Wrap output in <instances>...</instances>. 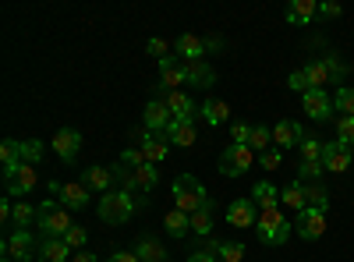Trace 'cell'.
<instances>
[{"instance_id": "51", "label": "cell", "mask_w": 354, "mask_h": 262, "mask_svg": "<svg viewBox=\"0 0 354 262\" xmlns=\"http://www.w3.org/2000/svg\"><path fill=\"white\" fill-rule=\"evenodd\" d=\"M71 262H96V255H93V252H85V248H82V252H78V255H75Z\"/></svg>"}, {"instance_id": "49", "label": "cell", "mask_w": 354, "mask_h": 262, "mask_svg": "<svg viewBox=\"0 0 354 262\" xmlns=\"http://www.w3.org/2000/svg\"><path fill=\"white\" fill-rule=\"evenodd\" d=\"M106 262H142V259H138L135 252H113V255H110Z\"/></svg>"}, {"instance_id": "31", "label": "cell", "mask_w": 354, "mask_h": 262, "mask_svg": "<svg viewBox=\"0 0 354 262\" xmlns=\"http://www.w3.org/2000/svg\"><path fill=\"white\" fill-rule=\"evenodd\" d=\"M135 255H138L142 262H167V252H163V245H160L156 238H142V241L135 245Z\"/></svg>"}, {"instance_id": "19", "label": "cell", "mask_w": 354, "mask_h": 262, "mask_svg": "<svg viewBox=\"0 0 354 262\" xmlns=\"http://www.w3.org/2000/svg\"><path fill=\"white\" fill-rule=\"evenodd\" d=\"M142 153L149 163H163L167 153H170V138L167 135H156V131H145L142 135Z\"/></svg>"}, {"instance_id": "11", "label": "cell", "mask_w": 354, "mask_h": 262, "mask_svg": "<svg viewBox=\"0 0 354 262\" xmlns=\"http://www.w3.org/2000/svg\"><path fill=\"white\" fill-rule=\"evenodd\" d=\"M142 121H145V131L167 135V128L174 124V113L167 110V103H163V100H153V103H145V113H142Z\"/></svg>"}, {"instance_id": "13", "label": "cell", "mask_w": 354, "mask_h": 262, "mask_svg": "<svg viewBox=\"0 0 354 262\" xmlns=\"http://www.w3.org/2000/svg\"><path fill=\"white\" fill-rule=\"evenodd\" d=\"M301 106H305V113H308L312 121H326L330 113H333V100H330L326 89H308L301 96Z\"/></svg>"}, {"instance_id": "10", "label": "cell", "mask_w": 354, "mask_h": 262, "mask_svg": "<svg viewBox=\"0 0 354 262\" xmlns=\"http://www.w3.org/2000/svg\"><path fill=\"white\" fill-rule=\"evenodd\" d=\"M351 149H347V145L344 142H326V145H322V170H326V174H344L347 167H351Z\"/></svg>"}, {"instance_id": "35", "label": "cell", "mask_w": 354, "mask_h": 262, "mask_svg": "<svg viewBox=\"0 0 354 262\" xmlns=\"http://www.w3.org/2000/svg\"><path fill=\"white\" fill-rule=\"evenodd\" d=\"M43 156H46V145H43L39 138H25V142H21V163L36 167Z\"/></svg>"}, {"instance_id": "34", "label": "cell", "mask_w": 354, "mask_h": 262, "mask_svg": "<svg viewBox=\"0 0 354 262\" xmlns=\"http://www.w3.org/2000/svg\"><path fill=\"white\" fill-rule=\"evenodd\" d=\"M209 230H213V202H209V206H202L198 213H192V234L205 238Z\"/></svg>"}, {"instance_id": "45", "label": "cell", "mask_w": 354, "mask_h": 262, "mask_svg": "<svg viewBox=\"0 0 354 262\" xmlns=\"http://www.w3.org/2000/svg\"><path fill=\"white\" fill-rule=\"evenodd\" d=\"M259 163H262L266 170H280V163H283V156H280V149H277V153L270 149V153H262V160H259Z\"/></svg>"}, {"instance_id": "37", "label": "cell", "mask_w": 354, "mask_h": 262, "mask_svg": "<svg viewBox=\"0 0 354 262\" xmlns=\"http://www.w3.org/2000/svg\"><path fill=\"white\" fill-rule=\"evenodd\" d=\"M333 106L344 113V118H354V89H347V85H344V89H337L333 93Z\"/></svg>"}, {"instance_id": "3", "label": "cell", "mask_w": 354, "mask_h": 262, "mask_svg": "<svg viewBox=\"0 0 354 262\" xmlns=\"http://www.w3.org/2000/svg\"><path fill=\"white\" fill-rule=\"evenodd\" d=\"M131 216H135L131 191H106L100 198V220H106V223H128Z\"/></svg>"}, {"instance_id": "4", "label": "cell", "mask_w": 354, "mask_h": 262, "mask_svg": "<svg viewBox=\"0 0 354 262\" xmlns=\"http://www.w3.org/2000/svg\"><path fill=\"white\" fill-rule=\"evenodd\" d=\"M71 227H75V220H71V213L64 206H53V202H43V206H39V230H43V238H64Z\"/></svg>"}, {"instance_id": "25", "label": "cell", "mask_w": 354, "mask_h": 262, "mask_svg": "<svg viewBox=\"0 0 354 262\" xmlns=\"http://www.w3.org/2000/svg\"><path fill=\"white\" fill-rule=\"evenodd\" d=\"M305 78H308V89H326V85L333 82V71L326 68V61H308Z\"/></svg>"}, {"instance_id": "17", "label": "cell", "mask_w": 354, "mask_h": 262, "mask_svg": "<svg viewBox=\"0 0 354 262\" xmlns=\"http://www.w3.org/2000/svg\"><path fill=\"white\" fill-rule=\"evenodd\" d=\"M36 185H39V174H36V167L21 163V170H18L15 178L8 181V195H11V198H21V202H25V195L32 191Z\"/></svg>"}, {"instance_id": "43", "label": "cell", "mask_w": 354, "mask_h": 262, "mask_svg": "<svg viewBox=\"0 0 354 262\" xmlns=\"http://www.w3.org/2000/svg\"><path fill=\"white\" fill-rule=\"evenodd\" d=\"M287 85H290L294 93H301V96L308 93V78H305V71H294V75L287 78Z\"/></svg>"}, {"instance_id": "14", "label": "cell", "mask_w": 354, "mask_h": 262, "mask_svg": "<svg viewBox=\"0 0 354 262\" xmlns=\"http://www.w3.org/2000/svg\"><path fill=\"white\" fill-rule=\"evenodd\" d=\"M255 220H259V209H255L252 198H234L227 206V223L230 227H255Z\"/></svg>"}, {"instance_id": "6", "label": "cell", "mask_w": 354, "mask_h": 262, "mask_svg": "<svg viewBox=\"0 0 354 262\" xmlns=\"http://www.w3.org/2000/svg\"><path fill=\"white\" fill-rule=\"evenodd\" d=\"M294 234H298L301 241H319L322 234H326V213L305 206L298 213V220H294Z\"/></svg>"}, {"instance_id": "39", "label": "cell", "mask_w": 354, "mask_h": 262, "mask_svg": "<svg viewBox=\"0 0 354 262\" xmlns=\"http://www.w3.org/2000/svg\"><path fill=\"white\" fill-rule=\"evenodd\" d=\"M305 198H308V206L319 209V213H326V209H330V195L322 191V188H305Z\"/></svg>"}, {"instance_id": "26", "label": "cell", "mask_w": 354, "mask_h": 262, "mask_svg": "<svg viewBox=\"0 0 354 262\" xmlns=\"http://www.w3.org/2000/svg\"><path fill=\"white\" fill-rule=\"evenodd\" d=\"M213 82H216V71L205 61H192L188 64V85H195V89H209Z\"/></svg>"}, {"instance_id": "1", "label": "cell", "mask_w": 354, "mask_h": 262, "mask_svg": "<svg viewBox=\"0 0 354 262\" xmlns=\"http://www.w3.org/2000/svg\"><path fill=\"white\" fill-rule=\"evenodd\" d=\"M202 206H209V195H205L202 181L192 178V174H181V178L174 181V209H181V213H198Z\"/></svg>"}, {"instance_id": "28", "label": "cell", "mask_w": 354, "mask_h": 262, "mask_svg": "<svg viewBox=\"0 0 354 262\" xmlns=\"http://www.w3.org/2000/svg\"><path fill=\"white\" fill-rule=\"evenodd\" d=\"M277 188L270 185V181H259L255 188H252V202H255V209L262 213V209H277Z\"/></svg>"}, {"instance_id": "21", "label": "cell", "mask_w": 354, "mask_h": 262, "mask_svg": "<svg viewBox=\"0 0 354 262\" xmlns=\"http://www.w3.org/2000/svg\"><path fill=\"white\" fill-rule=\"evenodd\" d=\"M113 178H117V174H113V170H106V167H88V170H82V185H85L88 191H100V195H106V191H110Z\"/></svg>"}, {"instance_id": "24", "label": "cell", "mask_w": 354, "mask_h": 262, "mask_svg": "<svg viewBox=\"0 0 354 262\" xmlns=\"http://www.w3.org/2000/svg\"><path fill=\"white\" fill-rule=\"evenodd\" d=\"M198 113L205 118V124L220 128V124H227V118H230V106H227L223 100H205V103L198 106Z\"/></svg>"}, {"instance_id": "8", "label": "cell", "mask_w": 354, "mask_h": 262, "mask_svg": "<svg viewBox=\"0 0 354 262\" xmlns=\"http://www.w3.org/2000/svg\"><path fill=\"white\" fill-rule=\"evenodd\" d=\"M160 85H163L167 93L188 85V64L177 61V57H163V61H160Z\"/></svg>"}, {"instance_id": "2", "label": "cell", "mask_w": 354, "mask_h": 262, "mask_svg": "<svg viewBox=\"0 0 354 262\" xmlns=\"http://www.w3.org/2000/svg\"><path fill=\"white\" fill-rule=\"evenodd\" d=\"M255 234L262 245H283L294 234V223L280 213V209H262L255 220Z\"/></svg>"}, {"instance_id": "52", "label": "cell", "mask_w": 354, "mask_h": 262, "mask_svg": "<svg viewBox=\"0 0 354 262\" xmlns=\"http://www.w3.org/2000/svg\"><path fill=\"white\" fill-rule=\"evenodd\" d=\"M220 46H223L220 36H209V39H205V50H220Z\"/></svg>"}, {"instance_id": "53", "label": "cell", "mask_w": 354, "mask_h": 262, "mask_svg": "<svg viewBox=\"0 0 354 262\" xmlns=\"http://www.w3.org/2000/svg\"><path fill=\"white\" fill-rule=\"evenodd\" d=\"M4 262H15V259H4Z\"/></svg>"}, {"instance_id": "23", "label": "cell", "mask_w": 354, "mask_h": 262, "mask_svg": "<svg viewBox=\"0 0 354 262\" xmlns=\"http://www.w3.org/2000/svg\"><path fill=\"white\" fill-rule=\"evenodd\" d=\"M68 259H75V255H71V248H68L64 238H46V241H43L39 262H68Z\"/></svg>"}, {"instance_id": "9", "label": "cell", "mask_w": 354, "mask_h": 262, "mask_svg": "<svg viewBox=\"0 0 354 262\" xmlns=\"http://www.w3.org/2000/svg\"><path fill=\"white\" fill-rule=\"evenodd\" d=\"M50 149L61 156L64 163H75L78 160V153H82V135L75 131V128H61L53 135V142H50Z\"/></svg>"}, {"instance_id": "12", "label": "cell", "mask_w": 354, "mask_h": 262, "mask_svg": "<svg viewBox=\"0 0 354 262\" xmlns=\"http://www.w3.org/2000/svg\"><path fill=\"white\" fill-rule=\"evenodd\" d=\"M36 245H32V234L28 230H11V234L4 238V259H15V262H25L32 259Z\"/></svg>"}, {"instance_id": "27", "label": "cell", "mask_w": 354, "mask_h": 262, "mask_svg": "<svg viewBox=\"0 0 354 262\" xmlns=\"http://www.w3.org/2000/svg\"><path fill=\"white\" fill-rule=\"evenodd\" d=\"M167 138L170 145H181V149H188V145H195V124L192 121H174L167 128Z\"/></svg>"}, {"instance_id": "20", "label": "cell", "mask_w": 354, "mask_h": 262, "mask_svg": "<svg viewBox=\"0 0 354 262\" xmlns=\"http://www.w3.org/2000/svg\"><path fill=\"white\" fill-rule=\"evenodd\" d=\"M0 163H4V181H11L21 170V142H15V138L0 142Z\"/></svg>"}, {"instance_id": "15", "label": "cell", "mask_w": 354, "mask_h": 262, "mask_svg": "<svg viewBox=\"0 0 354 262\" xmlns=\"http://www.w3.org/2000/svg\"><path fill=\"white\" fill-rule=\"evenodd\" d=\"M273 142H277V149H294V145L301 149L305 128H301L298 121H277V128H273Z\"/></svg>"}, {"instance_id": "22", "label": "cell", "mask_w": 354, "mask_h": 262, "mask_svg": "<svg viewBox=\"0 0 354 262\" xmlns=\"http://www.w3.org/2000/svg\"><path fill=\"white\" fill-rule=\"evenodd\" d=\"M315 15H319V4H315V0H290L287 11H283V18H287L290 25H308Z\"/></svg>"}, {"instance_id": "38", "label": "cell", "mask_w": 354, "mask_h": 262, "mask_svg": "<svg viewBox=\"0 0 354 262\" xmlns=\"http://www.w3.org/2000/svg\"><path fill=\"white\" fill-rule=\"evenodd\" d=\"M322 145H326V142L305 138V142H301V160H305V163H322Z\"/></svg>"}, {"instance_id": "40", "label": "cell", "mask_w": 354, "mask_h": 262, "mask_svg": "<svg viewBox=\"0 0 354 262\" xmlns=\"http://www.w3.org/2000/svg\"><path fill=\"white\" fill-rule=\"evenodd\" d=\"M337 142H344L347 149H354V118H340L337 121Z\"/></svg>"}, {"instance_id": "46", "label": "cell", "mask_w": 354, "mask_h": 262, "mask_svg": "<svg viewBox=\"0 0 354 262\" xmlns=\"http://www.w3.org/2000/svg\"><path fill=\"white\" fill-rule=\"evenodd\" d=\"M145 50H149L153 57H160V61H163V57L170 53V43H167V39H149V46H145Z\"/></svg>"}, {"instance_id": "50", "label": "cell", "mask_w": 354, "mask_h": 262, "mask_svg": "<svg viewBox=\"0 0 354 262\" xmlns=\"http://www.w3.org/2000/svg\"><path fill=\"white\" fill-rule=\"evenodd\" d=\"M188 262H220L216 255H209V252H192L188 255Z\"/></svg>"}, {"instance_id": "30", "label": "cell", "mask_w": 354, "mask_h": 262, "mask_svg": "<svg viewBox=\"0 0 354 262\" xmlns=\"http://www.w3.org/2000/svg\"><path fill=\"white\" fill-rule=\"evenodd\" d=\"M131 181H135V188H138V191H153V188H156V181H160L156 163H142L138 170H131Z\"/></svg>"}, {"instance_id": "41", "label": "cell", "mask_w": 354, "mask_h": 262, "mask_svg": "<svg viewBox=\"0 0 354 262\" xmlns=\"http://www.w3.org/2000/svg\"><path fill=\"white\" fill-rule=\"evenodd\" d=\"M64 241H68V248H71V252H82V248H85V241H88L85 227H78V223H75V227L68 230V234H64Z\"/></svg>"}, {"instance_id": "48", "label": "cell", "mask_w": 354, "mask_h": 262, "mask_svg": "<svg viewBox=\"0 0 354 262\" xmlns=\"http://www.w3.org/2000/svg\"><path fill=\"white\" fill-rule=\"evenodd\" d=\"M319 174H326V170H322V163H305L301 160V178H319Z\"/></svg>"}, {"instance_id": "44", "label": "cell", "mask_w": 354, "mask_h": 262, "mask_svg": "<svg viewBox=\"0 0 354 262\" xmlns=\"http://www.w3.org/2000/svg\"><path fill=\"white\" fill-rule=\"evenodd\" d=\"M230 135H234V142H238V145H248V138H252V128L238 121V124L230 128Z\"/></svg>"}, {"instance_id": "29", "label": "cell", "mask_w": 354, "mask_h": 262, "mask_svg": "<svg viewBox=\"0 0 354 262\" xmlns=\"http://www.w3.org/2000/svg\"><path fill=\"white\" fill-rule=\"evenodd\" d=\"M163 227H167V234H170V238H185L188 230H192V216L181 213V209H170V213L163 216Z\"/></svg>"}, {"instance_id": "16", "label": "cell", "mask_w": 354, "mask_h": 262, "mask_svg": "<svg viewBox=\"0 0 354 262\" xmlns=\"http://www.w3.org/2000/svg\"><path fill=\"white\" fill-rule=\"evenodd\" d=\"M163 103H167V110L174 113V121H195V113H198V106L192 103V96H188V93H181V89L167 93V96H163Z\"/></svg>"}, {"instance_id": "33", "label": "cell", "mask_w": 354, "mask_h": 262, "mask_svg": "<svg viewBox=\"0 0 354 262\" xmlns=\"http://www.w3.org/2000/svg\"><path fill=\"white\" fill-rule=\"evenodd\" d=\"M270 145H273V128H266V124H252V138H248V149L255 153H270Z\"/></svg>"}, {"instance_id": "42", "label": "cell", "mask_w": 354, "mask_h": 262, "mask_svg": "<svg viewBox=\"0 0 354 262\" xmlns=\"http://www.w3.org/2000/svg\"><path fill=\"white\" fill-rule=\"evenodd\" d=\"M121 163H124V167H131V170H138L142 163H149V160H145L142 145H135V149H124V153H121Z\"/></svg>"}, {"instance_id": "32", "label": "cell", "mask_w": 354, "mask_h": 262, "mask_svg": "<svg viewBox=\"0 0 354 262\" xmlns=\"http://www.w3.org/2000/svg\"><path fill=\"white\" fill-rule=\"evenodd\" d=\"M280 202H283V206H290V209H305L308 206V198H305V185L301 181H290L283 191H280Z\"/></svg>"}, {"instance_id": "5", "label": "cell", "mask_w": 354, "mask_h": 262, "mask_svg": "<svg viewBox=\"0 0 354 262\" xmlns=\"http://www.w3.org/2000/svg\"><path fill=\"white\" fill-rule=\"evenodd\" d=\"M252 163H255V153L248 145H238V142H230L220 153V174L223 178H241V174L252 170Z\"/></svg>"}, {"instance_id": "18", "label": "cell", "mask_w": 354, "mask_h": 262, "mask_svg": "<svg viewBox=\"0 0 354 262\" xmlns=\"http://www.w3.org/2000/svg\"><path fill=\"white\" fill-rule=\"evenodd\" d=\"M174 50H177V57H181L185 64H192V61H205V39H198V36H192V32H185V36H177V43H174Z\"/></svg>"}, {"instance_id": "7", "label": "cell", "mask_w": 354, "mask_h": 262, "mask_svg": "<svg viewBox=\"0 0 354 262\" xmlns=\"http://www.w3.org/2000/svg\"><path fill=\"white\" fill-rule=\"evenodd\" d=\"M50 195L61 198L64 209H85L88 206V188L78 181H50Z\"/></svg>"}, {"instance_id": "36", "label": "cell", "mask_w": 354, "mask_h": 262, "mask_svg": "<svg viewBox=\"0 0 354 262\" xmlns=\"http://www.w3.org/2000/svg\"><path fill=\"white\" fill-rule=\"evenodd\" d=\"M216 255H220V262H245V245H238V241H220V245H216Z\"/></svg>"}, {"instance_id": "47", "label": "cell", "mask_w": 354, "mask_h": 262, "mask_svg": "<svg viewBox=\"0 0 354 262\" xmlns=\"http://www.w3.org/2000/svg\"><path fill=\"white\" fill-rule=\"evenodd\" d=\"M344 8L340 4H319V18H340Z\"/></svg>"}]
</instances>
